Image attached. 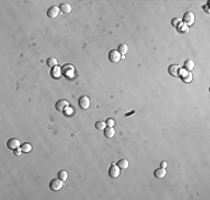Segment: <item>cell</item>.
<instances>
[{"instance_id":"1","label":"cell","mask_w":210,"mask_h":200,"mask_svg":"<svg viewBox=\"0 0 210 200\" xmlns=\"http://www.w3.org/2000/svg\"><path fill=\"white\" fill-rule=\"evenodd\" d=\"M62 75L65 76L66 78H68V79L74 78V76H75V69H74V67L72 65H69V63L64 65L63 67H62Z\"/></svg>"},{"instance_id":"2","label":"cell","mask_w":210,"mask_h":200,"mask_svg":"<svg viewBox=\"0 0 210 200\" xmlns=\"http://www.w3.org/2000/svg\"><path fill=\"white\" fill-rule=\"evenodd\" d=\"M64 186V181L63 180H61L59 178L58 179H52L50 181V183H49V188L54 191H58V190H61L63 188Z\"/></svg>"},{"instance_id":"3","label":"cell","mask_w":210,"mask_h":200,"mask_svg":"<svg viewBox=\"0 0 210 200\" xmlns=\"http://www.w3.org/2000/svg\"><path fill=\"white\" fill-rule=\"evenodd\" d=\"M21 143L19 139H17V138H10V139L7 141V147H8V149H11V150H16L18 149V148H20Z\"/></svg>"},{"instance_id":"4","label":"cell","mask_w":210,"mask_h":200,"mask_svg":"<svg viewBox=\"0 0 210 200\" xmlns=\"http://www.w3.org/2000/svg\"><path fill=\"white\" fill-rule=\"evenodd\" d=\"M121 58H122V56H121V53L117 50H111L108 52V59H110L111 62H113V63L118 62L121 60Z\"/></svg>"},{"instance_id":"5","label":"cell","mask_w":210,"mask_h":200,"mask_svg":"<svg viewBox=\"0 0 210 200\" xmlns=\"http://www.w3.org/2000/svg\"><path fill=\"white\" fill-rule=\"evenodd\" d=\"M168 71L172 77H179V76H180V71H181V67H180L179 65L173 63V65H170V66H169Z\"/></svg>"},{"instance_id":"6","label":"cell","mask_w":210,"mask_h":200,"mask_svg":"<svg viewBox=\"0 0 210 200\" xmlns=\"http://www.w3.org/2000/svg\"><path fill=\"white\" fill-rule=\"evenodd\" d=\"M195 20H196L195 15H193L191 11H188V12H186V13H184L182 21H183V22H184L187 26H191V25L195 22Z\"/></svg>"},{"instance_id":"7","label":"cell","mask_w":210,"mask_h":200,"mask_svg":"<svg viewBox=\"0 0 210 200\" xmlns=\"http://www.w3.org/2000/svg\"><path fill=\"white\" fill-rule=\"evenodd\" d=\"M90 103H91V100L87 96H82L78 99V106H79L81 109H88Z\"/></svg>"},{"instance_id":"8","label":"cell","mask_w":210,"mask_h":200,"mask_svg":"<svg viewBox=\"0 0 210 200\" xmlns=\"http://www.w3.org/2000/svg\"><path fill=\"white\" fill-rule=\"evenodd\" d=\"M108 176L111 178H117L120 176V168H118V166L112 163L111 167H110V169H108Z\"/></svg>"},{"instance_id":"9","label":"cell","mask_w":210,"mask_h":200,"mask_svg":"<svg viewBox=\"0 0 210 200\" xmlns=\"http://www.w3.org/2000/svg\"><path fill=\"white\" fill-rule=\"evenodd\" d=\"M180 77H181V79H182V81L183 82H186V83H188V82H191L192 81V73L190 72V71H180Z\"/></svg>"},{"instance_id":"10","label":"cell","mask_w":210,"mask_h":200,"mask_svg":"<svg viewBox=\"0 0 210 200\" xmlns=\"http://www.w3.org/2000/svg\"><path fill=\"white\" fill-rule=\"evenodd\" d=\"M59 12H61V9H59V7H57V6H52L48 11H47V16L49 17V18H56L58 15H59Z\"/></svg>"},{"instance_id":"11","label":"cell","mask_w":210,"mask_h":200,"mask_svg":"<svg viewBox=\"0 0 210 200\" xmlns=\"http://www.w3.org/2000/svg\"><path fill=\"white\" fill-rule=\"evenodd\" d=\"M69 105H68V101L67 100H58L57 102H56V110H58V111H64V110L66 109L67 107H68Z\"/></svg>"},{"instance_id":"12","label":"cell","mask_w":210,"mask_h":200,"mask_svg":"<svg viewBox=\"0 0 210 200\" xmlns=\"http://www.w3.org/2000/svg\"><path fill=\"white\" fill-rule=\"evenodd\" d=\"M50 76H52V78H55V79H58L61 76H62V68H59V67H54L52 68V72H50Z\"/></svg>"},{"instance_id":"13","label":"cell","mask_w":210,"mask_h":200,"mask_svg":"<svg viewBox=\"0 0 210 200\" xmlns=\"http://www.w3.org/2000/svg\"><path fill=\"white\" fill-rule=\"evenodd\" d=\"M166 175H167V170H166V168H159V169H157L154 171L155 178H164Z\"/></svg>"},{"instance_id":"14","label":"cell","mask_w":210,"mask_h":200,"mask_svg":"<svg viewBox=\"0 0 210 200\" xmlns=\"http://www.w3.org/2000/svg\"><path fill=\"white\" fill-rule=\"evenodd\" d=\"M104 133H105V137H107V138H113L114 136H115V130L113 127H107V128H105L104 129Z\"/></svg>"},{"instance_id":"15","label":"cell","mask_w":210,"mask_h":200,"mask_svg":"<svg viewBox=\"0 0 210 200\" xmlns=\"http://www.w3.org/2000/svg\"><path fill=\"white\" fill-rule=\"evenodd\" d=\"M127 50H129V47H127V45L126 43H122V45H120L118 46V52L121 53V56H122V58L124 59V56L126 55V52H127Z\"/></svg>"},{"instance_id":"16","label":"cell","mask_w":210,"mask_h":200,"mask_svg":"<svg viewBox=\"0 0 210 200\" xmlns=\"http://www.w3.org/2000/svg\"><path fill=\"white\" fill-rule=\"evenodd\" d=\"M195 68V61L193 60H186L184 61V69L187 71H191Z\"/></svg>"},{"instance_id":"17","label":"cell","mask_w":210,"mask_h":200,"mask_svg":"<svg viewBox=\"0 0 210 200\" xmlns=\"http://www.w3.org/2000/svg\"><path fill=\"white\" fill-rule=\"evenodd\" d=\"M117 166H118L120 169H127L129 166H130V162L126 159H121L117 162Z\"/></svg>"},{"instance_id":"18","label":"cell","mask_w":210,"mask_h":200,"mask_svg":"<svg viewBox=\"0 0 210 200\" xmlns=\"http://www.w3.org/2000/svg\"><path fill=\"white\" fill-rule=\"evenodd\" d=\"M32 145L30 143H28V142H25V143H22L20 146V149L22 152H25V153H27V152H30L32 151Z\"/></svg>"},{"instance_id":"19","label":"cell","mask_w":210,"mask_h":200,"mask_svg":"<svg viewBox=\"0 0 210 200\" xmlns=\"http://www.w3.org/2000/svg\"><path fill=\"white\" fill-rule=\"evenodd\" d=\"M59 9H61V11L64 12V13H69V12L72 11V7H71L68 3H62L61 7H59Z\"/></svg>"},{"instance_id":"20","label":"cell","mask_w":210,"mask_h":200,"mask_svg":"<svg viewBox=\"0 0 210 200\" xmlns=\"http://www.w3.org/2000/svg\"><path fill=\"white\" fill-rule=\"evenodd\" d=\"M47 66L48 67H50V68H54V67H56L57 66V59L56 58H48L47 59Z\"/></svg>"},{"instance_id":"21","label":"cell","mask_w":210,"mask_h":200,"mask_svg":"<svg viewBox=\"0 0 210 200\" xmlns=\"http://www.w3.org/2000/svg\"><path fill=\"white\" fill-rule=\"evenodd\" d=\"M58 178H59L61 180H63V181L67 180V178H68V173H67V171H65V170L59 171V172H58Z\"/></svg>"},{"instance_id":"22","label":"cell","mask_w":210,"mask_h":200,"mask_svg":"<svg viewBox=\"0 0 210 200\" xmlns=\"http://www.w3.org/2000/svg\"><path fill=\"white\" fill-rule=\"evenodd\" d=\"M95 127H96L98 130H103V129H105V127H106V123H105L104 121H97V122L95 123Z\"/></svg>"},{"instance_id":"23","label":"cell","mask_w":210,"mask_h":200,"mask_svg":"<svg viewBox=\"0 0 210 200\" xmlns=\"http://www.w3.org/2000/svg\"><path fill=\"white\" fill-rule=\"evenodd\" d=\"M73 112H74L73 108H72V107H69V106H68V107H67L66 109L64 110V115H65V116H69V115H73Z\"/></svg>"},{"instance_id":"24","label":"cell","mask_w":210,"mask_h":200,"mask_svg":"<svg viewBox=\"0 0 210 200\" xmlns=\"http://www.w3.org/2000/svg\"><path fill=\"white\" fill-rule=\"evenodd\" d=\"M172 26L173 27H178L180 26V23H181V19H179V18H174V19H172Z\"/></svg>"},{"instance_id":"25","label":"cell","mask_w":210,"mask_h":200,"mask_svg":"<svg viewBox=\"0 0 210 200\" xmlns=\"http://www.w3.org/2000/svg\"><path fill=\"white\" fill-rule=\"evenodd\" d=\"M105 123H106V126H107V127H113V126H114V120L107 119L106 121H105Z\"/></svg>"},{"instance_id":"26","label":"cell","mask_w":210,"mask_h":200,"mask_svg":"<svg viewBox=\"0 0 210 200\" xmlns=\"http://www.w3.org/2000/svg\"><path fill=\"white\" fill-rule=\"evenodd\" d=\"M180 31H181V32H188V27H187V26H186V27H183V26H182V27H181V28H180Z\"/></svg>"},{"instance_id":"27","label":"cell","mask_w":210,"mask_h":200,"mask_svg":"<svg viewBox=\"0 0 210 200\" xmlns=\"http://www.w3.org/2000/svg\"><path fill=\"white\" fill-rule=\"evenodd\" d=\"M21 152H22V151H21V149H20V148H18V149H16V150H15V155H17V156H20V155H21Z\"/></svg>"},{"instance_id":"28","label":"cell","mask_w":210,"mask_h":200,"mask_svg":"<svg viewBox=\"0 0 210 200\" xmlns=\"http://www.w3.org/2000/svg\"><path fill=\"white\" fill-rule=\"evenodd\" d=\"M167 167V162L166 161H162L161 162V168H166Z\"/></svg>"}]
</instances>
